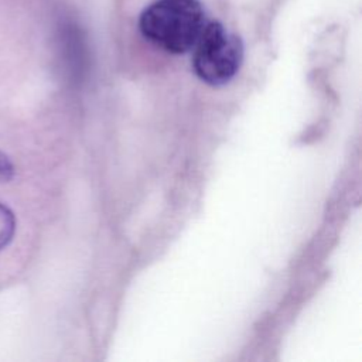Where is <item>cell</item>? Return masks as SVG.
I'll use <instances>...</instances> for the list:
<instances>
[{
  "label": "cell",
  "mask_w": 362,
  "mask_h": 362,
  "mask_svg": "<svg viewBox=\"0 0 362 362\" xmlns=\"http://www.w3.org/2000/svg\"><path fill=\"white\" fill-rule=\"evenodd\" d=\"M205 24V11L198 0H154L139 17L143 37L177 55L192 51Z\"/></svg>",
  "instance_id": "1"
},
{
  "label": "cell",
  "mask_w": 362,
  "mask_h": 362,
  "mask_svg": "<svg viewBox=\"0 0 362 362\" xmlns=\"http://www.w3.org/2000/svg\"><path fill=\"white\" fill-rule=\"evenodd\" d=\"M195 75L209 86H223L239 72L243 62V42L219 21H206L192 48Z\"/></svg>",
  "instance_id": "2"
},
{
  "label": "cell",
  "mask_w": 362,
  "mask_h": 362,
  "mask_svg": "<svg viewBox=\"0 0 362 362\" xmlns=\"http://www.w3.org/2000/svg\"><path fill=\"white\" fill-rule=\"evenodd\" d=\"M14 232H16L14 214L8 206L0 204V250L13 240Z\"/></svg>",
  "instance_id": "3"
},
{
  "label": "cell",
  "mask_w": 362,
  "mask_h": 362,
  "mask_svg": "<svg viewBox=\"0 0 362 362\" xmlns=\"http://www.w3.org/2000/svg\"><path fill=\"white\" fill-rule=\"evenodd\" d=\"M13 175H14L13 163L4 153L0 151V181L7 182L13 178Z\"/></svg>",
  "instance_id": "4"
}]
</instances>
